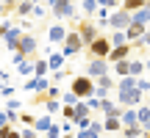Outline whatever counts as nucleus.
<instances>
[{
	"mask_svg": "<svg viewBox=\"0 0 150 138\" xmlns=\"http://www.w3.org/2000/svg\"><path fill=\"white\" fill-rule=\"evenodd\" d=\"M75 91H81V94H86V91H89V83H86V80H81V83H75Z\"/></svg>",
	"mask_w": 150,
	"mask_h": 138,
	"instance_id": "f257e3e1",
	"label": "nucleus"
},
{
	"mask_svg": "<svg viewBox=\"0 0 150 138\" xmlns=\"http://www.w3.org/2000/svg\"><path fill=\"white\" fill-rule=\"evenodd\" d=\"M106 50H108L106 42H95V53H106Z\"/></svg>",
	"mask_w": 150,
	"mask_h": 138,
	"instance_id": "f03ea898",
	"label": "nucleus"
}]
</instances>
